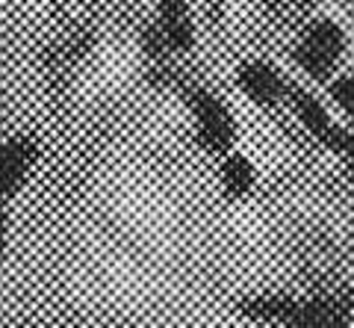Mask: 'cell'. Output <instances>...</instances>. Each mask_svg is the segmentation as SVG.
Segmentation results:
<instances>
[{"mask_svg": "<svg viewBox=\"0 0 354 328\" xmlns=\"http://www.w3.org/2000/svg\"><path fill=\"white\" fill-rule=\"evenodd\" d=\"M242 311L257 320L283 322L286 328H348L351 313L346 302L337 299H310L298 302L290 296H260L242 304Z\"/></svg>", "mask_w": 354, "mask_h": 328, "instance_id": "1", "label": "cell"}, {"mask_svg": "<svg viewBox=\"0 0 354 328\" xmlns=\"http://www.w3.org/2000/svg\"><path fill=\"white\" fill-rule=\"evenodd\" d=\"M342 48H346V36H342V30L334 21H328V18L313 21V24L304 30L301 42L295 45V62L310 78L322 80L337 69Z\"/></svg>", "mask_w": 354, "mask_h": 328, "instance_id": "2", "label": "cell"}, {"mask_svg": "<svg viewBox=\"0 0 354 328\" xmlns=\"http://www.w3.org/2000/svg\"><path fill=\"white\" fill-rule=\"evenodd\" d=\"M192 113H195L198 136H201L204 145L216 151V154H227L230 145H234L236 130H234V116H230L225 101L207 89H198L192 92Z\"/></svg>", "mask_w": 354, "mask_h": 328, "instance_id": "3", "label": "cell"}, {"mask_svg": "<svg viewBox=\"0 0 354 328\" xmlns=\"http://www.w3.org/2000/svg\"><path fill=\"white\" fill-rule=\"evenodd\" d=\"M36 160V145L27 139L0 142V201H6L24 183L27 172Z\"/></svg>", "mask_w": 354, "mask_h": 328, "instance_id": "4", "label": "cell"}, {"mask_svg": "<svg viewBox=\"0 0 354 328\" xmlns=\"http://www.w3.org/2000/svg\"><path fill=\"white\" fill-rule=\"evenodd\" d=\"M236 83L239 89L245 92L254 104L260 107H269V104H278L281 98L286 95V83L272 65L266 62H245L236 74Z\"/></svg>", "mask_w": 354, "mask_h": 328, "instance_id": "5", "label": "cell"}, {"mask_svg": "<svg viewBox=\"0 0 354 328\" xmlns=\"http://www.w3.org/2000/svg\"><path fill=\"white\" fill-rule=\"evenodd\" d=\"M160 36L169 48L186 51L192 48V18L186 0H160Z\"/></svg>", "mask_w": 354, "mask_h": 328, "instance_id": "6", "label": "cell"}, {"mask_svg": "<svg viewBox=\"0 0 354 328\" xmlns=\"http://www.w3.org/2000/svg\"><path fill=\"white\" fill-rule=\"evenodd\" d=\"M292 101H295V113H298V118H301V125L325 145V139L330 136V130L337 127V122H330L328 109L319 104L313 95H307V92H295Z\"/></svg>", "mask_w": 354, "mask_h": 328, "instance_id": "7", "label": "cell"}, {"mask_svg": "<svg viewBox=\"0 0 354 328\" xmlns=\"http://www.w3.org/2000/svg\"><path fill=\"white\" fill-rule=\"evenodd\" d=\"M221 183H225V190L234 195V199L245 195L254 187V169H251V163L245 157H239V154L225 157V163H221Z\"/></svg>", "mask_w": 354, "mask_h": 328, "instance_id": "8", "label": "cell"}, {"mask_svg": "<svg viewBox=\"0 0 354 328\" xmlns=\"http://www.w3.org/2000/svg\"><path fill=\"white\" fill-rule=\"evenodd\" d=\"M325 145H328L330 151H337V154L354 160V130L337 125L334 130H330V136L325 139Z\"/></svg>", "mask_w": 354, "mask_h": 328, "instance_id": "9", "label": "cell"}, {"mask_svg": "<svg viewBox=\"0 0 354 328\" xmlns=\"http://www.w3.org/2000/svg\"><path fill=\"white\" fill-rule=\"evenodd\" d=\"M330 98H334V101L354 118V74L351 78H339V80L330 83Z\"/></svg>", "mask_w": 354, "mask_h": 328, "instance_id": "10", "label": "cell"}, {"mask_svg": "<svg viewBox=\"0 0 354 328\" xmlns=\"http://www.w3.org/2000/svg\"><path fill=\"white\" fill-rule=\"evenodd\" d=\"M3 239H6V213H3V201H0V255H3Z\"/></svg>", "mask_w": 354, "mask_h": 328, "instance_id": "11", "label": "cell"}]
</instances>
